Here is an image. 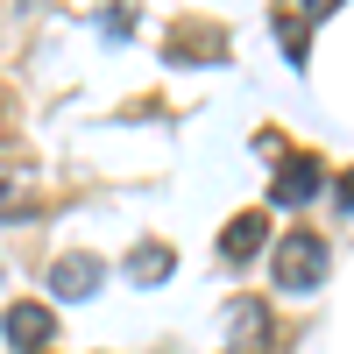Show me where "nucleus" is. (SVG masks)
<instances>
[{
  "label": "nucleus",
  "instance_id": "6",
  "mask_svg": "<svg viewBox=\"0 0 354 354\" xmlns=\"http://www.w3.org/2000/svg\"><path fill=\"white\" fill-rule=\"evenodd\" d=\"M100 277H106L100 255H57L50 262V290H57V298H93Z\"/></svg>",
  "mask_w": 354,
  "mask_h": 354
},
{
  "label": "nucleus",
  "instance_id": "2",
  "mask_svg": "<svg viewBox=\"0 0 354 354\" xmlns=\"http://www.w3.org/2000/svg\"><path fill=\"white\" fill-rule=\"evenodd\" d=\"M227 347H234V354H270V347H277L270 305H262V298H234V305H227Z\"/></svg>",
  "mask_w": 354,
  "mask_h": 354
},
{
  "label": "nucleus",
  "instance_id": "7",
  "mask_svg": "<svg viewBox=\"0 0 354 354\" xmlns=\"http://www.w3.org/2000/svg\"><path fill=\"white\" fill-rule=\"evenodd\" d=\"M262 234H270V220H262V213H234V220H227V234H220V255H227V262L262 255Z\"/></svg>",
  "mask_w": 354,
  "mask_h": 354
},
{
  "label": "nucleus",
  "instance_id": "9",
  "mask_svg": "<svg viewBox=\"0 0 354 354\" xmlns=\"http://www.w3.org/2000/svg\"><path fill=\"white\" fill-rule=\"evenodd\" d=\"M15 205H21V192H15V185H0V213H15Z\"/></svg>",
  "mask_w": 354,
  "mask_h": 354
},
{
  "label": "nucleus",
  "instance_id": "5",
  "mask_svg": "<svg viewBox=\"0 0 354 354\" xmlns=\"http://www.w3.org/2000/svg\"><path fill=\"white\" fill-rule=\"evenodd\" d=\"M319 21H333V0H305L298 15H277V43H283L290 64H305V50H312V28H319Z\"/></svg>",
  "mask_w": 354,
  "mask_h": 354
},
{
  "label": "nucleus",
  "instance_id": "4",
  "mask_svg": "<svg viewBox=\"0 0 354 354\" xmlns=\"http://www.w3.org/2000/svg\"><path fill=\"white\" fill-rule=\"evenodd\" d=\"M0 333H8V347H50V340H57V312L21 298V305L0 312Z\"/></svg>",
  "mask_w": 354,
  "mask_h": 354
},
{
  "label": "nucleus",
  "instance_id": "1",
  "mask_svg": "<svg viewBox=\"0 0 354 354\" xmlns=\"http://www.w3.org/2000/svg\"><path fill=\"white\" fill-rule=\"evenodd\" d=\"M277 290H290V298H305V290H319V277H326V241H319V234H283L277 241Z\"/></svg>",
  "mask_w": 354,
  "mask_h": 354
},
{
  "label": "nucleus",
  "instance_id": "3",
  "mask_svg": "<svg viewBox=\"0 0 354 354\" xmlns=\"http://www.w3.org/2000/svg\"><path fill=\"white\" fill-rule=\"evenodd\" d=\"M319 185H326V170H319V156H283L277 163V177H270V198L277 205H305V198H319Z\"/></svg>",
  "mask_w": 354,
  "mask_h": 354
},
{
  "label": "nucleus",
  "instance_id": "8",
  "mask_svg": "<svg viewBox=\"0 0 354 354\" xmlns=\"http://www.w3.org/2000/svg\"><path fill=\"white\" fill-rule=\"evenodd\" d=\"M128 277H135V283H163V277H170V248H163V241H142V248L128 255Z\"/></svg>",
  "mask_w": 354,
  "mask_h": 354
}]
</instances>
